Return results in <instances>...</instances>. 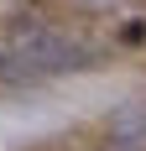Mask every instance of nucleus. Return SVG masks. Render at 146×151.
I'll return each mask as SVG.
<instances>
[{
  "mask_svg": "<svg viewBox=\"0 0 146 151\" xmlns=\"http://www.w3.org/2000/svg\"><path fill=\"white\" fill-rule=\"evenodd\" d=\"M11 58L26 68V78H52V73H73L89 63V47L78 37L58 26H21L11 37Z\"/></svg>",
  "mask_w": 146,
  "mask_h": 151,
  "instance_id": "nucleus-1",
  "label": "nucleus"
},
{
  "mask_svg": "<svg viewBox=\"0 0 146 151\" xmlns=\"http://www.w3.org/2000/svg\"><path fill=\"white\" fill-rule=\"evenodd\" d=\"M73 5H78V11H89V16H120L131 0H73Z\"/></svg>",
  "mask_w": 146,
  "mask_h": 151,
  "instance_id": "nucleus-2",
  "label": "nucleus"
}]
</instances>
